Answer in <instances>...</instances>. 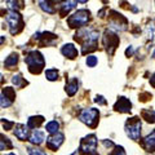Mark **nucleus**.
I'll return each mask as SVG.
<instances>
[{"label":"nucleus","mask_w":155,"mask_h":155,"mask_svg":"<svg viewBox=\"0 0 155 155\" xmlns=\"http://www.w3.org/2000/svg\"><path fill=\"white\" fill-rule=\"evenodd\" d=\"M74 39L80 43L81 45V53L87 54L89 52L97 51V45H98V39H100V31L96 30V28H81L76 34Z\"/></svg>","instance_id":"nucleus-1"},{"label":"nucleus","mask_w":155,"mask_h":155,"mask_svg":"<svg viewBox=\"0 0 155 155\" xmlns=\"http://www.w3.org/2000/svg\"><path fill=\"white\" fill-rule=\"evenodd\" d=\"M25 64L27 65V69L31 74H40L45 66V60L43 54L38 51H31L25 57Z\"/></svg>","instance_id":"nucleus-2"},{"label":"nucleus","mask_w":155,"mask_h":155,"mask_svg":"<svg viewBox=\"0 0 155 155\" xmlns=\"http://www.w3.org/2000/svg\"><path fill=\"white\" fill-rule=\"evenodd\" d=\"M141 119L138 116H133V118H128L127 122H125L124 129L127 136L133 140V141H138L140 137H141Z\"/></svg>","instance_id":"nucleus-3"},{"label":"nucleus","mask_w":155,"mask_h":155,"mask_svg":"<svg viewBox=\"0 0 155 155\" xmlns=\"http://www.w3.org/2000/svg\"><path fill=\"white\" fill-rule=\"evenodd\" d=\"M89 16H91V12L88 9H79L78 12H75L72 16L67 18V25L71 28L83 27L89 22Z\"/></svg>","instance_id":"nucleus-4"},{"label":"nucleus","mask_w":155,"mask_h":155,"mask_svg":"<svg viewBox=\"0 0 155 155\" xmlns=\"http://www.w3.org/2000/svg\"><path fill=\"white\" fill-rule=\"evenodd\" d=\"M7 23L9 25V30H11L12 35H17L23 30V19L22 16L16 11H9L7 13Z\"/></svg>","instance_id":"nucleus-5"},{"label":"nucleus","mask_w":155,"mask_h":155,"mask_svg":"<svg viewBox=\"0 0 155 155\" xmlns=\"http://www.w3.org/2000/svg\"><path fill=\"white\" fill-rule=\"evenodd\" d=\"M98 116H100L98 110L94 107H88V109H84L80 113L79 120L91 128H96L97 124H98Z\"/></svg>","instance_id":"nucleus-6"},{"label":"nucleus","mask_w":155,"mask_h":155,"mask_svg":"<svg viewBox=\"0 0 155 155\" xmlns=\"http://www.w3.org/2000/svg\"><path fill=\"white\" fill-rule=\"evenodd\" d=\"M102 43H104V45L106 48V52H107V54L109 56H113L115 49L119 45V36L110 28V30H106L104 32Z\"/></svg>","instance_id":"nucleus-7"},{"label":"nucleus","mask_w":155,"mask_h":155,"mask_svg":"<svg viewBox=\"0 0 155 155\" xmlns=\"http://www.w3.org/2000/svg\"><path fill=\"white\" fill-rule=\"evenodd\" d=\"M110 22L109 25L111 27V30H118V31H125L127 30V26H128V21L127 18L122 14H119L118 12L115 11H111L110 12Z\"/></svg>","instance_id":"nucleus-8"},{"label":"nucleus","mask_w":155,"mask_h":155,"mask_svg":"<svg viewBox=\"0 0 155 155\" xmlns=\"http://www.w3.org/2000/svg\"><path fill=\"white\" fill-rule=\"evenodd\" d=\"M97 149V137L96 134H88L80 141V153L81 154H91L94 153Z\"/></svg>","instance_id":"nucleus-9"},{"label":"nucleus","mask_w":155,"mask_h":155,"mask_svg":"<svg viewBox=\"0 0 155 155\" xmlns=\"http://www.w3.org/2000/svg\"><path fill=\"white\" fill-rule=\"evenodd\" d=\"M14 100H16V91L12 87H5L3 88L2 93H0V106L2 107H9L11 105H13Z\"/></svg>","instance_id":"nucleus-10"},{"label":"nucleus","mask_w":155,"mask_h":155,"mask_svg":"<svg viewBox=\"0 0 155 155\" xmlns=\"http://www.w3.org/2000/svg\"><path fill=\"white\" fill-rule=\"evenodd\" d=\"M64 140H65V136L62 133L60 132L53 133L47 138V147L52 150V151H57V149H60V146L64 143Z\"/></svg>","instance_id":"nucleus-11"},{"label":"nucleus","mask_w":155,"mask_h":155,"mask_svg":"<svg viewBox=\"0 0 155 155\" xmlns=\"http://www.w3.org/2000/svg\"><path fill=\"white\" fill-rule=\"evenodd\" d=\"M76 0H60V3L58 4V12H60L61 17H65L67 14L70 13V11L75 8L76 5Z\"/></svg>","instance_id":"nucleus-12"},{"label":"nucleus","mask_w":155,"mask_h":155,"mask_svg":"<svg viewBox=\"0 0 155 155\" xmlns=\"http://www.w3.org/2000/svg\"><path fill=\"white\" fill-rule=\"evenodd\" d=\"M114 109L116 111H119V113H130V110H132V104H130V101L128 98L120 97V98L115 102Z\"/></svg>","instance_id":"nucleus-13"},{"label":"nucleus","mask_w":155,"mask_h":155,"mask_svg":"<svg viewBox=\"0 0 155 155\" xmlns=\"http://www.w3.org/2000/svg\"><path fill=\"white\" fill-rule=\"evenodd\" d=\"M141 145L147 153H154L155 151V129L142 140Z\"/></svg>","instance_id":"nucleus-14"},{"label":"nucleus","mask_w":155,"mask_h":155,"mask_svg":"<svg viewBox=\"0 0 155 155\" xmlns=\"http://www.w3.org/2000/svg\"><path fill=\"white\" fill-rule=\"evenodd\" d=\"M44 140H45L44 132H41V130H39V129H34L32 132L28 134V141H30V143L34 145V146L41 145L44 142Z\"/></svg>","instance_id":"nucleus-15"},{"label":"nucleus","mask_w":155,"mask_h":155,"mask_svg":"<svg viewBox=\"0 0 155 155\" xmlns=\"http://www.w3.org/2000/svg\"><path fill=\"white\" fill-rule=\"evenodd\" d=\"M13 133L19 141H26L28 138V127L26 124H16Z\"/></svg>","instance_id":"nucleus-16"},{"label":"nucleus","mask_w":155,"mask_h":155,"mask_svg":"<svg viewBox=\"0 0 155 155\" xmlns=\"http://www.w3.org/2000/svg\"><path fill=\"white\" fill-rule=\"evenodd\" d=\"M54 4H57V0H40L39 5H40V8L44 12L49 13V14H54L57 11Z\"/></svg>","instance_id":"nucleus-17"},{"label":"nucleus","mask_w":155,"mask_h":155,"mask_svg":"<svg viewBox=\"0 0 155 155\" xmlns=\"http://www.w3.org/2000/svg\"><path fill=\"white\" fill-rule=\"evenodd\" d=\"M61 53L65 57L70 58V60H74V58L78 57V49L75 48L74 44H65L64 47L61 48Z\"/></svg>","instance_id":"nucleus-18"},{"label":"nucleus","mask_w":155,"mask_h":155,"mask_svg":"<svg viewBox=\"0 0 155 155\" xmlns=\"http://www.w3.org/2000/svg\"><path fill=\"white\" fill-rule=\"evenodd\" d=\"M44 120H45L44 116H41V115L31 116V118H28V120H27V127L28 128H32V129L39 128L43 123H44Z\"/></svg>","instance_id":"nucleus-19"},{"label":"nucleus","mask_w":155,"mask_h":155,"mask_svg":"<svg viewBox=\"0 0 155 155\" xmlns=\"http://www.w3.org/2000/svg\"><path fill=\"white\" fill-rule=\"evenodd\" d=\"M78 89H79V80L76 79V78H74V79H71L69 83L66 84V93L69 94L70 97L74 96Z\"/></svg>","instance_id":"nucleus-20"},{"label":"nucleus","mask_w":155,"mask_h":155,"mask_svg":"<svg viewBox=\"0 0 155 155\" xmlns=\"http://www.w3.org/2000/svg\"><path fill=\"white\" fill-rule=\"evenodd\" d=\"M17 64H18V54L17 53H12V54L4 61V66H5L7 69H13Z\"/></svg>","instance_id":"nucleus-21"},{"label":"nucleus","mask_w":155,"mask_h":155,"mask_svg":"<svg viewBox=\"0 0 155 155\" xmlns=\"http://www.w3.org/2000/svg\"><path fill=\"white\" fill-rule=\"evenodd\" d=\"M11 149H13V143L11 142V140L0 133V151L2 150H11Z\"/></svg>","instance_id":"nucleus-22"},{"label":"nucleus","mask_w":155,"mask_h":155,"mask_svg":"<svg viewBox=\"0 0 155 155\" xmlns=\"http://www.w3.org/2000/svg\"><path fill=\"white\" fill-rule=\"evenodd\" d=\"M142 118L146 120L147 123H153V124H155V111H154V110L145 109V110L142 111Z\"/></svg>","instance_id":"nucleus-23"},{"label":"nucleus","mask_w":155,"mask_h":155,"mask_svg":"<svg viewBox=\"0 0 155 155\" xmlns=\"http://www.w3.org/2000/svg\"><path fill=\"white\" fill-rule=\"evenodd\" d=\"M45 129H47V132L49 133V134L57 133L58 129H60V123H58L57 120H52V122H49V123L45 125Z\"/></svg>","instance_id":"nucleus-24"},{"label":"nucleus","mask_w":155,"mask_h":155,"mask_svg":"<svg viewBox=\"0 0 155 155\" xmlns=\"http://www.w3.org/2000/svg\"><path fill=\"white\" fill-rule=\"evenodd\" d=\"M12 83H13V85H16V88H22L25 84H27V81L23 79L21 74H17L12 78Z\"/></svg>","instance_id":"nucleus-25"},{"label":"nucleus","mask_w":155,"mask_h":155,"mask_svg":"<svg viewBox=\"0 0 155 155\" xmlns=\"http://www.w3.org/2000/svg\"><path fill=\"white\" fill-rule=\"evenodd\" d=\"M45 78L49 81L58 80V71H57V69H48V70H45Z\"/></svg>","instance_id":"nucleus-26"},{"label":"nucleus","mask_w":155,"mask_h":155,"mask_svg":"<svg viewBox=\"0 0 155 155\" xmlns=\"http://www.w3.org/2000/svg\"><path fill=\"white\" fill-rule=\"evenodd\" d=\"M27 151H28V155H47V153H44L41 149L39 147H32V146H28L27 147Z\"/></svg>","instance_id":"nucleus-27"},{"label":"nucleus","mask_w":155,"mask_h":155,"mask_svg":"<svg viewBox=\"0 0 155 155\" xmlns=\"http://www.w3.org/2000/svg\"><path fill=\"white\" fill-rule=\"evenodd\" d=\"M85 62H87V65H88L89 67H94L97 65V62H98V60H97L96 56H88Z\"/></svg>","instance_id":"nucleus-28"},{"label":"nucleus","mask_w":155,"mask_h":155,"mask_svg":"<svg viewBox=\"0 0 155 155\" xmlns=\"http://www.w3.org/2000/svg\"><path fill=\"white\" fill-rule=\"evenodd\" d=\"M109 155H125V151L122 146H114V150Z\"/></svg>","instance_id":"nucleus-29"},{"label":"nucleus","mask_w":155,"mask_h":155,"mask_svg":"<svg viewBox=\"0 0 155 155\" xmlns=\"http://www.w3.org/2000/svg\"><path fill=\"white\" fill-rule=\"evenodd\" d=\"M94 102H96V104H98V105H106V104H107V101H106L102 96H96Z\"/></svg>","instance_id":"nucleus-30"},{"label":"nucleus","mask_w":155,"mask_h":155,"mask_svg":"<svg viewBox=\"0 0 155 155\" xmlns=\"http://www.w3.org/2000/svg\"><path fill=\"white\" fill-rule=\"evenodd\" d=\"M2 123H3V127L5 128V130H9V129H11V128L13 127V125H14V123H13V122H7L5 119H3V120H2Z\"/></svg>","instance_id":"nucleus-31"},{"label":"nucleus","mask_w":155,"mask_h":155,"mask_svg":"<svg viewBox=\"0 0 155 155\" xmlns=\"http://www.w3.org/2000/svg\"><path fill=\"white\" fill-rule=\"evenodd\" d=\"M102 143H104V146H106V147H114L115 146L113 141H107V140H104Z\"/></svg>","instance_id":"nucleus-32"},{"label":"nucleus","mask_w":155,"mask_h":155,"mask_svg":"<svg viewBox=\"0 0 155 155\" xmlns=\"http://www.w3.org/2000/svg\"><path fill=\"white\" fill-rule=\"evenodd\" d=\"M133 54V47H128L127 48V51H125V56L127 57H130Z\"/></svg>","instance_id":"nucleus-33"},{"label":"nucleus","mask_w":155,"mask_h":155,"mask_svg":"<svg viewBox=\"0 0 155 155\" xmlns=\"http://www.w3.org/2000/svg\"><path fill=\"white\" fill-rule=\"evenodd\" d=\"M150 84H151V87L155 88V74L151 76V79H150Z\"/></svg>","instance_id":"nucleus-34"},{"label":"nucleus","mask_w":155,"mask_h":155,"mask_svg":"<svg viewBox=\"0 0 155 155\" xmlns=\"http://www.w3.org/2000/svg\"><path fill=\"white\" fill-rule=\"evenodd\" d=\"M4 41H5V36H0V44H3Z\"/></svg>","instance_id":"nucleus-35"},{"label":"nucleus","mask_w":155,"mask_h":155,"mask_svg":"<svg viewBox=\"0 0 155 155\" xmlns=\"http://www.w3.org/2000/svg\"><path fill=\"white\" fill-rule=\"evenodd\" d=\"M76 2H78V3H81V4H84V3L88 2V0H76Z\"/></svg>","instance_id":"nucleus-36"},{"label":"nucleus","mask_w":155,"mask_h":155,"mask_svg":"<svg viewBox=\"0 0 155 155\" xmlns=\"http://www.w3.org/2000/svg\"><path fill=\"white\" fill-rule=\"evenodd\" d=\"M71 155H79V151H74V153H72Z\"/></svg>","instance_id":"nucleus-37"},{"label":"nucleus","mask_w":155,"mask_h":155,"mask_svg":"<svg viewBox=\"0 0 155 155\" xmlns=\"http://www.w3.org/2000/svg\"><path fill=\"white\" fill-rule=\"evenodd\" d=\"M89 155H97V154H96V153H91Z\"/></svg>","instance_id":"nucleus-38"},{"label":"nucleus","mask_w":155,"mask_h":155,"mask_svg":"<svg viewBox=\"0 0 155 155\" xmlns=\"http://www.w3.org/2000/svg\"><path fill=\"white\" fill-rule=\"evenodd\" d=\"M102 2H104V3H107V2H109V0H102Z\"/></svg>","instance_id":"nucleus-39"},{"label":"nucleus","mask_w":155,"mask_h":155,"mask_svg":"<svg viewBox=\"0 0 155 155\" xmlns=\"http://www.w3.org/2000/svg\"><path fill=\"white\" fill-rule=\"evenodd\" d=\"M153 57H154V58H155V52H154V53H153Z\"/></svg>","instance_id":"nucleus-40"},{"label":"nucleus","mask_w":155,"mask_h":155,"mask_svg":"<svg viewBox=\"0 0 155 155\" xmlns=\"http://www.w3.org/2000/svg\"><path fill=\"white\" fill-rule=\"evenodd\" d=\"M8 155H16V154H13V153H11V154H8Z\"/></svg>","instance_id":"nucleus-41"}]
</instances>
